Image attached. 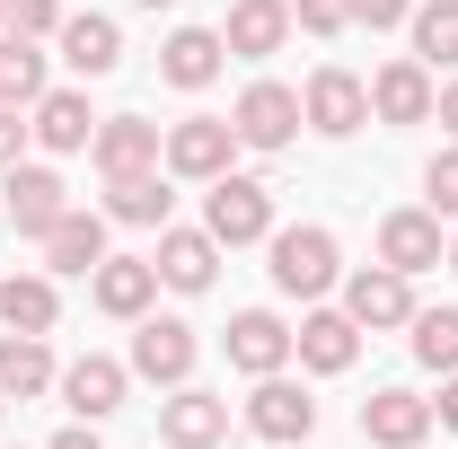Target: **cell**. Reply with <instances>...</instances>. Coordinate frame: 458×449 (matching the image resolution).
I'll return each mask as SVG.
<instances>
[{
	"instance_id": "1",
	"label": "cell",
	"mask_w": 458,
	"mask_h": 449,
	"mask_svg": "<svg viewBox=\"0 0 458 449\" xmlns=\"http://www.w3.org/2000/svg\"><path fill=\"white\" fill-rule=\"evenodd\" d=\"M265 247H274V291H291V300H318V291H335V274H344L335 229H318V221L274 229Z\"/></svg>"
},
{
	"instance_id": "2",
	"label": "cell",
	"mask_w": 458,
	"mask_h": 449,
	"mask_svg": "<svg viewBox=\"0 0 458 449\" xmlns=\"http://www.w3.org/2000/svg\"><path fill=\"white\" fill-rule=\"evenodd\" d=\"M203 229L221 238V247H256V238H274V185H256V176H212V194H203Z\"/></svg>"
},
{
	"instance_id": "3",
	"label": "cell",
	"mask_w": 458,
	"mask_h": 449,
	"mask_svg": "<svg viewBox=\"0 0 458 449\" xmlns=\"http://www.w3.org/2000/svg\"><path fill=\"white\" fill-rule=\"evenodd\" d=\"M238 150H247V141H238V123H221V114H185V123H168V176L212 185V176H229Z\"/></svg>"
},
{
	"instance_id": "4",
	"label": "cell",
	"mask_w": 458,
	"mask_h": 449,
	"mask_svg": "<svg viewBox=\"0 0 458 449\" xmlns=\"http://www.w3.org/2000/svg\"><path fill=\"white\" fill-rule=\"evenodd\" d=\"M89 150H98V176H106V185H123V176H150V168H168V132H159V123H141V114H106Z\"/></svg>"
},
{
	"instance_id": "5",
	"label": "cell",
	"mask_w": 458,
	"mask_h": 449,
	"mask_svg": "<svg viewBox=\"0 0 458 449\" xmlns=\"http://www.w3.org/2000/svg\"><path fill=\"white\" fill-rule=\"evenodd\" d=\"M194 326L185 318H141L132 326V379H150V388H185L194 379Z\"/></svg>"
},
{
	"instance_id": "6",
	"label": "cell",
	"mask_w": 458,
	"mask_h": 449,
	"mask_svg": "<svg viewBox=\"0 0 458 449\" xmlns=\"http://www.w3.org/2000/svg\"><path fill=\"white\" fill-rule=\"evenodd\" d=\"M247 432L256 441H274V449H291V441H309L318 432V396L300 388V379H256V396H247Z\"/></svg>"
},
{
	"instance_id": "7",
	"label": "cell",
	"mask_w": 458,
	"mask_h": 449,
	"mask_svg": "<svg viewBox=\"0 0 458 449\" xmlns=\"http://www.w3.org/2000/svg\"><path fill=\"white\" fill-rule=\"evenodd\" d=\"M344 318L361 326V335H379V326H414V282L397 265H361V274L344 282Z\"/></svg>"
},
{
	"instance_id": "8",
	"label": "cell",
	"mask_w": 458,
	"mask_h": 449,
	"mask_svg": "<svg viewBox=\"0 0 458 449\" xmlns=\"http://www.w3.org/2000/svg\"><path fill=\"white\" fill-rule=\"evenodd\" d=\"M229 123H238V141H247V150H291L309 114H300V89H283V80H256V89L238 97V114H229Z\"/></svg>"
},
{
	"instance_id": "9",
	"label": "cell",
	"mask_w": 458,
	"mask_h": 449,
	"mask_svg": "<svg viewBox=\"0 0 458 449\" xmlns=\"http://www.w3.org/2000/svg\"><path fill=\"white\" fill-rule=\"evenodd\" d=\"M132 388V361H114V352H80L71 370H62V405H71V423H106L114 405Z\"/></svg>"
},
{
	"instance_id": "10",
	"label": "cell",
	"mask_w": 458,
	"mask_h": 449,
	"mask_svg": "<svg viewBox=\"0 0 458 449\" xmlns=\"http://www.w3.org/2000/svg\"><path fill=\"white\" fill-rule=\"evenodd\" d=\"M300 114H309V132H327V141H344V132H361L370 123V89L352 80V71H318L309 89H300Z\"/></svg>"
},
{
	"instance_id": "11",
	"label": "cell",
	"mask_w": 458,
	"mask_h": 449,
	"mask_svg": "<svg viewBox=\"0 0 458 449\" xmlns=\"http://www.w3.org/2000/svg\"><path fill=\"white\" fill-rule=\"evenodd\" d=\"M221 343H229V370H247V379H274V370H291V326L274 318V309H238Z\"/></svg>"
},
{
	"instance_id": "12",
	"label": "cell",
	"mask_w": 458,
	"mask_h": 449,
	"mask_svg": "<svg viewBox=\"0 0 458 449\" xmlns=\"http://www.w3.org/2000/svg\"><path fill=\"white\" fill-rule=\"evenodd\" d=\"M159 432H168V449H221L229 441V396L185 379V388L168 396V414H159Z\"/></svg>"
},
{
	"instance_id": "13",
	"label": "cell",
	"mask_w": 458,
	"mask_h": 449,
	"mask_svg": "<svg viewBox=\"0 0 458 449\" xmlns=\"http://www.w3.org/2000/svg\"><path fill=\"white\" fill-rule=\"evenodd\" d=\"M159 282L168 291H212V274H221V238L212 229H159Z\"/></svg>"
},
{
	"instance_id": "14",
	"label": "cell",
	"mask_w": 458,
	"mask_h": 449,
	"mask_svg": "<svg viewBox=\"0 0 458 449\" xmlns=\"http://www.w3.org/2000/svg\"><path fill=\"white\" fill-rule=\"evenodd\" d=\"M98 123H106V114H89V89H45L27 132H36V141L62 159V150H89V141H98Z\"/></svg>"
},
{
	"instance_id": "15",
	"label": "cell",
	"mask_w": 458,
	"mask_h": 449,
	"mask_svg": "<svg viewBox=\"0 0 458 449\" xmlns=\"http://www.w3.org/2000/svg\"><path fill=\"white\" fill-rule=\"evenodd\" d=\"M0 194H9V221L27 229V238H45V229L71 212V185H62L54 168H27V159L9 168V185H0Z\"/></svg>"
},
{
	"instance_id": "16",
	"label": "cell",
	"mask_w": 458,
	"mask_h": 449,
	"mask_svg": "<svg viewBox=\"0 0 458 449\" xmlns=\"http://www.w3.org/2000/svg\"><path fill=\"white\" fill-rule=\"evenodd\" d=\"M379 265H397L405 282L441 265V212H388L379 221Z\"/></svg>"
},
{
	"instance_id": "17",
	"label": "cell",
	"mask_w": 458,
	"mask_h": 449,
	"mask_svg": "<svg viewBox=\"0 0 458 449\" xmlns=\"http://www.w3.org/2000/svg\"><path fill=\"white\" fill-rule=\"evenodd\" d=\"M89 291H98L106 318H150V300H159V265H150V256H106V265L89 274Z\"/></svg>"
},
{
	"instance_id": "18",
	"label": "cell",
	"mask_w": 458,
	"mask_h": 449,
	"mask_svg": "<svg viewBox=\"0 0 458 449\" xmlns=\"http://www.w3.org/2000/svg\"><path fill=\"white\" fill-rule=\"evenodd\" d=\"M361 432H370L379 449H423L432 441V405H423L414 388H379L370 405H361Z\"/></svg>"
},
{
	"instance_id": "19",
	"label": "cell",
	"mask_w": 458,
	"mask_h": 449,
	"mask_svg": "<svg viewBox=\"0 0 458 449\" xmlns=\"http://www.w3.org/2000/svg\"><path fill=\"white\" fill-rule=\"evenodd\" d=\"M221 27H176L168 45H159V80H168V89H212V80H221Z\"/></svg>"
},
{
	"instance_id": "20",
	"label": "cell",
	"mask_w": 458,
	"mask_h": 449,
	"mask_svg": "<svg viewBox=\"0 0 458 449\" xmlns=\"http://www.w3.org/2000/svg\"><path fill=\"white\" fill-rule=\"evenodd\" d=\"M432 97H441V89H432L423 62H388V71L370 80V114H379V123H432Z\"/></svg>"
},
{
	"instance_id": "21",
	"label": "cell",
	"mask_w": 458,
	"mask_h": 449,
	"mask_svg": "<svg viewBox=\"0 0 458 449\" xmlns=\"http://www.w3.org/2000/svg\"><path fill=\"white\" fill-rule=\"evenodd\" d=\"M291 352H300L309 370H327V379H335V370H352V352H361V326H352L344 309H309V318H300V335H291Z\"/></svg>"
},
{
	"instance_id": "22",
	"label": "cell",
	"mask_w": 458,
	"mask_h": 449,
	"mask_svg": "<svg viewBox=\"0 0 458 449\" xmlns=\"http://www.w3.org/2000/svg\"><path fill=\"white\" fill-rule=\"evenodd\" d=\"M283 36H291V0H238V9H229V27H221V45H229L238 62L283 54Z\"/></svg>"
},
{
	"instance_id": "23",
	"label": "cell",
	"mask_w": 458,
	"mask_h": 449,
	"mask_svg": "<svg viewBox=\"0 0 458 449\" xmlns=\"http://www.w3.org/2000/svg\"><path fill=\"white\" fill-rule=\"evenodd\" d=\"M45 265H54V274H98V265H106V221H98V212H62V221L45 229Z\"/></svg>"
},
{
	"instance_id": "24",
	"label": "cell",
	"mask_w": 458,
	"mask_h": 449,
	"mask_svg": "<svg viewBox=\"0 0 458 449\" xmlns=\"http://www.w3.org/2000/svg\"><path fill=\"white\" fill-rule=\"evenodd\" d=\"M54 36H62V62H71L80 80H106L114 62H123V36H114V18H98V9H89V18H62Z\"/></svg>"
},
{
	"instance_id": "25",
	"label": "cell",
	"mask_w": 458,
	"mask_h": 449,
	"mask_svg": "<svg viewBox=\"0 0 458 449\" xmlns=\"http://www.w3.org/2000/svg\"><path fill=\"white\" fill-rule=\"evenodd\" d=\"M54 318H62V291L45 274H9L0 282V326H9V335H54Z\"/></svg>"
},
{
	"instance_id": "26",
	"label": "cell",
	"mask_w": 458,
	"mask_h": 449,
	"mask_svg": "<svg viewBox=\"0 0 458 449\" xmlns=\"http://www.w3.org/2000/svg\"><path fill=\"white\" fill-rule=\"evenodd\" d=\"M106 212H114L123 229H168L176 194H168V176L150 168V176H123V185H106Z\"/></svg>"
},
{
	"instance_id": "27",
	"label": "cell",
	"mask_w": 458,
	"mask_h": 449,
	"mask_svg": "<svg viewBox=\"0 0 458 449\" xmlns=\"http://www.w3.org/2000/svg\"><path fill=\"white\" fill-rule=\"evenodd\" d=\"M45 388H54L45 335H0V396H45Z\"/></svg>"
},
{
	"instance_id": "28",
	"label": "cell",
	"mask_w": 458,
	"mask_h": 449,
	"mask_svg": "<svg viewBox=\"0 0 458 449\" xmlns=\"http://www.w3.org/2000/svg\"><path fill=\"white\" fill-rule=\"evenodd\" d=\"M45 97V54H36V36H9L0 27V106H36Z\"/></svg>"
},
{
	"instance_id": "29",
	"label": "cell",
	"mask_w": 458,
	"mask_h": 449,
	"mask_svg": "<svg viewBox=\"0 0 458 449\" xmlns=\"http://www.w3.org/2000/svg\"><path fill=\"white\" fill-rule=\"evenodd\" d=\"M414 62L423 71H458V0H423L414 9Z\"/></svg>"
},
{
	"instance_id": "30",
	"label": "cell",
	"mask_w": 458,
	"mask_h": 449,
	"mask_svg": "<svg viewBox=\"0 0 458 449\" xmlns=\"http://www.w3.org/2000/svg\"><path fill=\"white\" fill-rule=\"evenodd\" d=\"M414 361L423 370H458V309H414Z\"/></svg>"
},
{
	"instance_id": "31",
	"label": "cell",
	"mask_w": 458,
	"mask_h": 449,
	"mask_svg": "<svg viewBox=\"0 0 458 449\" xmlns=\"http://www.w3.org/2000/svg\"><path fill=\"white\" fill-rule=\"evenodd\" d=\"M0 27H9V36H54L62 9L54 0H0Z\"/></svg>"
},
{
	"instance_id": "32",
	"label": "cell",
	"mask_w": 458,
	"mask_h": 449,
	"mask_svg": "<svg viewBox=\"0 0 458 449\" xmlns=\"http://www.w3.org/2000/svg\"><path fill=\"white\" fill-rule=\"evenodd\" d=\"M291 27H309V36H344V27H352V0H291Z\"/></svg>"
},
{
	"instance_id": "33",
	"label": "cell",
	"mask_w": 458,
	"mask_h": 449,
	"mask_svg": "<svg viewBox=\"0 0 458 449\" xmlns=\"http://www.w3.org/2000/svg\"><path fill=\"white\" fill-rule=\"evenodd\" d=\"M423 194H432V212H458V150H441L423 168Z\"/></svg>"
},
{
	"instance_id": "34",
	"label": "cell",
	"mask_w": 458,
	"mask_h": 449,
	"mask_svg": "<svg viewBox=\"0 0 458 449\" xmlns=\"http://www.w3.org/2000/svg\"><path fill=\"white\" fill-rule=\"evenodd\" d=\"M414 0H352V27H405Z\"/></svg>"
},
{
	"instance_id": "35",
	"label": "cell",
	"mask_w": 458,
	"mask_h": 449,
	"mask_svg": "<svg viewBox=\"0 0 458 449\" xmlns=\"http://www.w3.org/2000/svg\"><path fill=\"white\" fill-rule=\"evenodd\" d=\"M18 150H27V123H18V106H0V168H18Z\"/></svg>"
},
{
	"instance_id": "36",
	"label": "cell",
	"mask_w": 458,
	"mask_h": 449,
	"mask_svg": "<svg viewBox=\"0 0 458 449\" xmlns=\"http://www.w3.org/2000/svg\"><path fill=\"white\" fill-rule=\"evenodd\" d=\"M432 423H441V432H458V370L441 379V405H432Z\"/></svg>"
},
{
	"instance_id": "37",
	"label": "cell",
	"mask_w": 458,
	"mask_h": 449,
	"mask_svg": "<svg viewBox=\"0 0 458 449\" xmlns=\"http://www.w3.org/2000/svg\"><path fill=\"white\" fill-rule=\"evenodd\" d=\"M54 449H106V441H98V423H71V432H54Z\"/></svg>"
},
{
	"instance_id": "38",
	"label": "cell",
	"mask_w": 458,
	"mask_h": 449,
	"mask_svg": "<svg viewBox=\"0 0 458 449\" xmlns=\"http://www.w3.org/2000/svg\"><path fill=\"white\" fill-rule=\"evenodd\" d=\"M432 114H441V123H450V132H458V80H450V89H441V97H432Z\"/></svg>"
},
{
	"instance_id": "39",
	"label": "cell",
	"mask_w": 458,
	"mask_h": 449,
	"mask_svg": "<svg viewBox=\"0 0 458 449\" xmlns=\"http://www.w3.org/2000/svg\"><path fill=\"white\" fill-rule=\"evenodd\" d=\"M141 9H176V0H141Z\"/></svg>"
},
{
	"instance_id": "40",
	"label": "cell",
	"mask_w": 458,
	"mask_h": 449,
	"mask_svg": "<svg viewBox=\"0 0 458 449\" xmlns=\"http://www.w3.org/2000/svg\"><path fill=\"white\" fill-rule=\"evenodd\" d=\"M450 274H458V247H450Z\"/></svg>"
},
{
	"instance_id": "41",
	"label": "cell",
	"mask_w": 458,
	"mask_h": 449,
	"mask_svg": "<svg viewBox=\"0 0 458 449\" xmlns=\"http://www.w3.org/2000/svg\"><path fill=\"white\" fill-rule=\"evenodd\" d=\"M0 405H9V396H0Z\"/></svg>"
}]
</instances>
